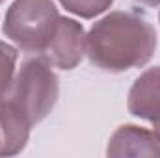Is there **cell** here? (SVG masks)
<instances>
[{"instance_id": "obj_1", "label": "cell", "mask_w": 160, "mask_h": 158, "mask_svg": "<svg viewBox=\"0 0 160 158\" xmlns=\"http://www.w3.org/2000/svg\"><path fill=\"white\" fill-rule=\"evenodd\" d=\"M157 50V32L140 13L110 11L86 36V56L106 71L123 73L143 67Z\"/></svg>"}, {"instance_id": "obj_2", "label": "cell", "mask_w": 160, "mask_h": 158, "mask_svg": "<svg viewBox=\"0 0 160 158\" xmlns=\"http://www.w3.org/2000/svg\"><path fill=\"white\" fill-rule=\"evenodd\" d=\"M58 97L60 80L52 71V65L45 56L34 54L17 69L6 101H9L34 126L54 110Z\"/></svg>"}, {"instance_id": "obj_3", "label": "cell", "mask_w": 160, "mask_h": 158, "mask_svg": "<svg viewBox=\"0 0 160 158\" xmlns=\"http://www.w3.org/2000/svg\"><path fill=\"white\" fill-rule=\"evenodd\" d=\"M60 17L52 0H13L4 17V34L21 50L43 54Z\"/></svg>"}, {"instance_id": "obj_4", "label": "cell", "mask_w": 160, "mask_h": 158, "mask_svg": "<svg viewBox=\"0 0 160 158\" xmlns=\"http://www.w3.org/2000/svg\"><path fill=\"white\" fill-rule=\"evenodd\" d=\"M41 56H45L47 62L58 69H75L86 56V32L82 24L75 19L60 17L56 32Z\"/></svg>"}, {"instance_id": "obj_5", "label": "cell", "mask_w": 160, "mask_h": 158, "mask_svg": "<svg viewBox=\"0 0 160 158\" xmlns=\"http://www.w3.org/2000/svg\"><path fill=\"white\" fill-rule=\"evenodd\" d=\"M108 156H160V140L155 132L136 126V125H121L112 134L108 147Z\"/></svg>"}, {"instance_id": "obj_6", "label": "cell", "mask_w": 160, "mask_h": 158, "mask_svg": "<svg viewBox=\"0 0 160 158\" xmlns=\"http://www.w3.org/2000/svg\"><path fill=\"white\" fill-rule=\"evenodd\" d=\"M127 108L134 117L153 121L160 114V65L143 71L134 80Z\"/></svg>"}, {"instance_id": "obj_7", "label": "cell", "mask_w": 160, "mask_h": 158, "mask_svg": "<svg viewBox=\"0 0 160 158\" xmlns=\"http://www.w3.org/2000/svg\"><path fill=\"white\" fill-rule=\"evenodd\" d=\"M32 125L6 99L0 101V156L19 155L30 138Z\"/></svg>"}, {"instance_id": "obj_8", "label": "cell", "mask_w": 160, "mask_h": 158, "mask_svg": "<svg viewBox=\"0 0 160 158\" xmlns=\"http://www.w3.org/2000/svg\"><path fill=\"white\" fill-rule=\"evenodd\" d=\"M19 52L13 45L0 41V101L6 99V95L11 89V84L15 78V65H17Z\"/></svg>"}, {"instance_id": "obj_9", "label": "cell", "mask_w": 160, "mask_h": 158, "mask_svg": "<svg viewBox=\"0 0 160 158\" xmlns=\"http://www.w3.org/2000/svg\"><path fill=\"white\" fill-rule=\"evenodd\" d=\"M65 11L78 15L82 19H93L104 11H108L114 0H60Z\"/></svg>"}, {"instance_id": "obj_10", "label": "cell", "mask_w": 160, "mask_h": 158, "mask_svg": "<svg viewBox=\"0 0 160 158\" xmlns=\"http://www.w3.org/2000/svg\"><path fill=\"white\" fill-rule=\"evenodd\" d=\"M151 123H153V132H155V136L160 140V114H158L155 119H153Z\"/></svg>"}, {"instance_id": "obj_11", "label": "cell", "mask_w": 160, "mask_h": 158, "mask_svg": "<svg viewBox=\"0 0 160 158\" xmlns=\"http://www.w3.org/2000/svg\"><path fill=\"white\" fill-rule=\"evenodd\" d=\"M138 4H142V6H147V7H157L160 6V0H136Z\"/></svg>"}, {"instance_id": "obj_12", "label": "cell", "mask_w": 160, "mask_h": 158, "mask_svg": "<svg viewBox=\"0 0 160 158\" xmlns=\"http://www.w3.org/2000/svg\"><path fill=\"white\" fill-rule=\"evenodd\" d=\"M2 2H6V0H0V4H2Z\"/></svg>"}, {"instance_id": "obj_13", "label": "cell", "mask_w": 160, "mask_h": 158, "mask_svg": "<svg viewBox=\"0 0 160 158\" xmlns=\"http://www.w3.org/2000/svg\"><path fill=\"white\" fill-rule=\"evenodd\" d=\"M158 21H160V15H158Z\"/></svg>"}]
</instances>
